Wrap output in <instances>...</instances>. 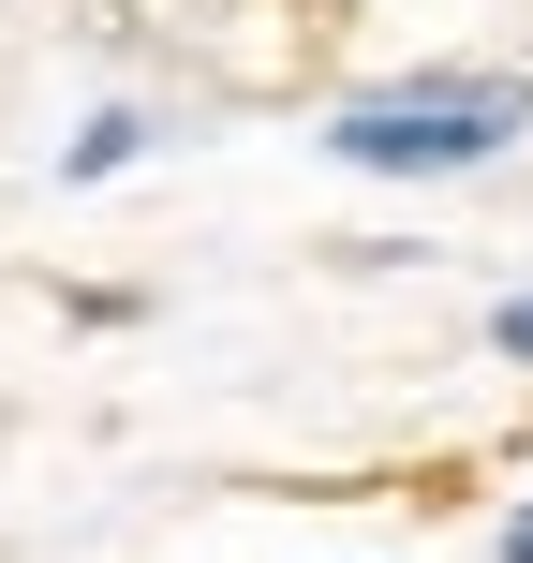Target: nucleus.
<instances>
[{
    "label": "nucleus",
    "instance_id": "obj_1",
    "mask_svg": "<svg viewBox=\"0 0 533 563\" xmlns=\"http://www.w3.org/2000/svg\"><path fill=\"white\" fill-rule=\"evenodd\" d=\"M504 134H519V89H400V104H356L326 148L370 178H445V164H489Z\"/></svg>",
    "mask_w": 533,
    "mask_h": 563
},
{
    "label": "nucleus",
    "instance_id": "obj_2",
    "mask_svg": "<svg viewBox=\"0 0 533 563\" xmlns=\"http://www.w3.org/2000/svg\"><path fill=\"white\" fill-rule=\"evenodd\" d=\"M504 356H533V297H519V311H504Z\"/></svg>",
    "mask_w": 533,
    "mask_h": 563
},
{
    "label": "nucleus",
    "instance_id": "obj_3",
    "mask_svg": "<svg viewBox=\"0 0 533 563\" xmlns=\"http://www.w3.org/2000/svg\"><path fill=\"white\" fill-rule=\"evenodd\" d=\"M504 563H533V519H519V534H504Z\"/></svg>",
    "mask_w": 533,
    "mask_h": 563
}]
</instances>
